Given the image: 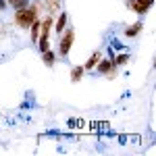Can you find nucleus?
Returning <instances> with one entry per match:
<instances>
[{"label": "nucleus", "mask_w": 156, "mask_h": 156, "mask_svg": "<svg viewBox=\"0 0 156 156\" xmlns=\"http://www.w3.org/2000/svg\"><path fill=\"white\" fill-rule=\"evenodd\" d=\"M100 75H106V77H115L117 75V67H115V62H112V58H100L98 60V65L94 67Z\"/></svg>", "instance_id": "obj_4"}, {"label": "nucleus", "mask_w": 156, "mask_h": 156, "mask_svg": "<svg viewBox=\"0 0 156 156\" xmlns=\"http://www.w3.org/2000/svg\"><path fill=\"white\" fill-rule=\"evenodd\" d=\"M6 6H9V2L6 0H0V11H6Z\"/></svg>", "instance_id": "obj_14"}, {"label": "nucleus", "mask_w": 156, "mask_h": 156, "mask_svg": "<svg viewBox=\"0 0 156 156\" xmlns=\"http://www.w3.org/2000/svg\"><path fill=\"white\" fill-rule=\"evenodd\" d=\"M44 9V2L42 0H34L29 2V6L23 9V11H15L12 15V21L19 29H29V25L34 23L36 19H40V11Z\"/></svg>", "instance_id": "obj_1"}, {"label": "nucleus", "mask_w": 156, "mask_h": 156, "mask_svg": "<svg viewBox=\"0 0 156 156\" xmlns=\"http://www.w3.org/2000/svg\"><path fill=\"white\" fill-rule=\"evenodd\" d=\"M142 29H144V21H135V23L129 25L123 34H125V37H137L142 34Z\"/></svg>", "instance_id": "obj_7"}, {"label": "nucleus", "mask_w": 156, "mask_h": 156, "mask_svg": "<svg viewBox=\"0 0 156 156\" xmlns=\"http://www.w3.org/2000/svg\"><path fill=\"white\" fill-rule=\"evenodd\" d=\"M42 60H44V65L48 67V69H52L54 67V62H56V52H52V50H46V52H42Z\"/></svg>", "instance_id": "obj_10"}, {"label": "nucleus", "mask_w": 156, "mask_h": 156, "mask_svg": "<svg viewBox=\"0 0 156 156\" xmlns=\"http://www.w3.org/2000/svg\"><path fill=\"white\" fill-rule=\"evenodd\" d=\"M83 73H85L83 65H77V67H73V69H71V81H73V83L81 81V79H83Z\"/></svg>", "instance_id": "obj_11"}, {"label": "nucleus", "mask_w": 156, "mask_h": 156, "mask_svg": "<svg viewBox=\"0 0 156 156\" xmlns=\"http://www.w3.org/2000/svg\"><path fill=\"white\" fill-rule=\"evenodd\" d=\"M125 4H127L135 15H146V12L154 6V0H125Z\"/></svg>", "instance_id": "obj_3"}, {"label": "nucleus", "mask_w": 156, "mask_h": 156, "mask_svg": "<svg viewBox=\"0 0 156 156\" xmlns=\"http://www.w3.org/2000/svg\"><path fill=\"white\" fill-rule=\"evenodd\" d=\"M100 58H102V52H100V50H96V52H94V54H92V56L83 62V69H85V71H94V67L98 65V60H100Z\"/></svg>", "instance_id": "obj_9"}, {"label": "nucleus", "mask_w": 156, "mask_h": 156, "mask_svg": "<svg viewBox=\"0 0 156 156\" xmlns=\"http://www.w3.org/2000/svg\"><path fill=\"white\" fill-rule=\"evenodd\" d=\"M42 2H44V9H46V12H48L50 17H56L62 11L60 9L62 6V0H42Z\"/></svg>", "instance_id": "obj_6"}, {"label": "nucleus", "mask_w": 156, "mask_h": 156, "mask_svg": "<svg viewBox=\"0 0 156 156\" xmlns=\"http://www.w3.org/2000/svg\"><path fill=\"white\" fill-rule=\"evenodd\" d=\"M127 60H129V52H121V54H117V56H112L115 67H123V65H127Z\"/></svg>", "instance_id": "obj_12"}, {"label": "nucleus", "mask_w": 156, "mask_h": 156, "mask_svg": "<svg viewBox=\"0 0 156 156\" xmlns=\"http://www.w3.org/2000/svg\"><path fill=\"white\" fill-rule=\"evenodd\" d=\"M73 40H75V29H73L71 25H67L65 31L58 36V52H56V56H60V58H67V56H69Z\"/></svg>", "instance_id": "obj_2"}, {"label": "nucleus", "mask_w": 156, "mask_h": 156, "mask_svg": "<svg viewBox=\"0 0 156 156\" xmlns=\"http://www.w3.org/2000/svg\"><path fill=\"white\" fill-rule=\"evenodd\" d=\"M40 27H42V17L36 19L34 23L29 25V36H31V44H37V37H40Z\"/></svg>", "instance_id": "obj_8"}, {"label": "nucleus", "mask_w": 156, "mask_h": 156, "mask_svg": "<svg viewBox=\"0 0 156 156\" xmlns=\"http://www.w3.org/2000/svg\"><path fill=\"white\" fill-rule=\"evenodd\" d=\"M27 6H29V0H17V2L12 4L15 11H23V9H27Z\"/></svg>", "instance_id": "obj_13"}, {"label": "nucleus", "mask_w": 156, "mask_h": 156, "mask_svg": "<svg viewBox=\"0 0 156 156\" xmlns=\"http://www.w3.org/2000/svg\"><path fill=\"white\" fill-rule=\"evenodd\" d=\"M6 2H9V4H11V6H12V4H15V2H17V0H6Z\"/></svg>", "instance_id": "obj_15"}, {"label": "nucleus", "mask_w": 156, "mask_h": 156, "mask_svg": "<svg viewBox=\"0 0 156 156\" xmlns=\"http://www.w3.org/2000/svg\"><path fill=\"white\" fill-rule=\"evenodd\" d=\"M67 25H69V15H67L65 11H60L58 15H56V19H54V27H52V29L60 36V34L65 31V27H67Z\"/></svg>", "instance_id": "obj_5"}]
</instances>
